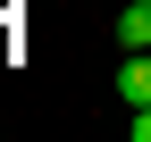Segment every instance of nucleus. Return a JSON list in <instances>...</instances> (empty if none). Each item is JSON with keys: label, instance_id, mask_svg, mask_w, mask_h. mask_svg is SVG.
I'll use <instances>...</instances> for the list:
<instances>
[{"label": "nucleus", "instance_id": "obj_1", "mask_svg": "<svg viewBox=\"0 0 151 142\" xmlns=\"http://www.w3.org/2000/svg\"><path fill=\"white\" fill-rule=\"evenodd\" d=\"M118 100L126 109H151V50H126L118 59Z\"/></svg>", "mask_w": 151, "mask_h": 142}, {"label": "nucleus", "instance_id": "obj_2", "mask_svg": "<svg viewBox=\"0 0 151 142\" xmlns=\"http://www.w3.org/2000/svg\"><path fill=\"white\" fill-rule=\"evenodd\" d=\"M118 50H151V0H126L118 9Z\"/></svg>", "mask_w": 151, "mask_h": 142}]
</instances>
